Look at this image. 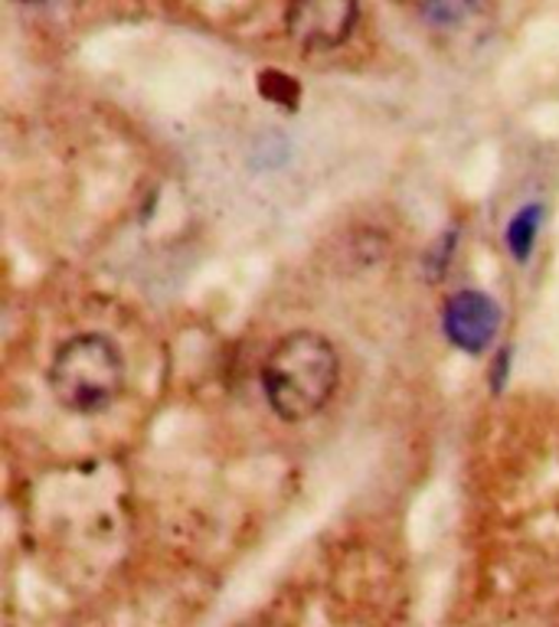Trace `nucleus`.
<instances>
[{
    "label": "nucleus",
    "instance_id": "nucleus-6",
    "mask_svg": "<svg viewBox=\"0 0 559 627\" xmlns=\"http://www.w3.org/2000/svg\"><path fill=\"white\" fill-rule=\"evenodd\" d=\"M259 96L269 99V102H276V105L294 109V105H298V96H301V86H298L291 76L279 72V69H266V72L259 76Z\"/></svg>",
    "mask_w": 559,
    "mask_h": 627
},
{
    "label": "nucleus",
    "instance_id": "nucleus-4",
    "mask_svg": "<svg viewBox=\"0 0 559 627\" xmlns=\"http://www.w3.org/2000/svg\"><path fill=\"white\" fill-rule=\"evenodd\" d=\"M501 327V311L484 291H458L445 301L441 331L461 354H484Z\"/></svg>",
    "mask_w": 559,
    "mask_h": 627
},
{
    "label": "nucleus",
    "instance_id": "nucleus-1",
    "mask_svg": "<svg viewBox=\"0 0 559 627\" xmlns=\"http://www.w3.org/2000/svg\"><path fill=\"white\" fill-rule=\"evenodd\" d=\"M340 360L327 337L294 331L281 337L262 363V389L281 422H308L334 399Z\"/></svg>",
    "mask_w": 559,
    "mask_h": 627
},
{
    "label": "nucleus",
    "instance_id": "nucleus-5",
    "mask_svg": "<svg viewBox=\"0 0 559 627\" xmlns=\"http://www.w3.org/2000/svg\"><path fill=\"white\" fill-rule=\"evenodd\" d=\"M540 223H544V206L540 203H530L524 210L514 213L511 226H507V249L517 261H527L534 243H537V233H540Z\"/></svg>",
    "mask_w": 559,
    "mask_h": 627
},
{
    "label": "nucleus",
    "instance_id": "nucleus-2",
    "mask_svg": "<svg viewBox=\"0 0 559 627\" xmlns=\"http://www.w3.org/2000/svg\"><path fill=\"white\" fill-rule=\"evenodd\" d=\"M46 379L53 399L66 412L96 415L122 399L128 370L115 340L102 334H79L56 350Z\"/></svg>",
    "mask_w": 559,
    "mask_h": 627
},
{
    "label": "nucleus",
    "instance_id": "nucleus-7",
    "mask_svg": "<svg viewBox=\"0 0 559 627\" xmlns=\"http://www.w3.org/2000/svg\"><path fill=\"white\" fill-rule=\"evenodd\" d=\"M474 0H425L422 3V16L432 26H458L465 16H471Z\"/></svg>",
    "mask_w": 559,
    "mask_h": 627
},
{
    "label": "nucleus",
    "instance_id": "nucleus-8",
    "mask_svg": "<svg viewBox=\"0 0 559 627\" xmlns=\"http://www.w3.org/2000/svg\"><path fill=\"white\" fill-rule=\"evenodd\" d=\"M20 3H33V0H20Z\"/></svg>",
    "mask_w": 559,
    "mask_h": 627
},
{
    "label": "nucleus",
    "instance_id": "nucleus-3",
    "mask_svg": "<svg viewBox=\"0 0 559 627\" xmlns=\"http://www.w3.org/2000/svg\"><path fill=\"white\" fill-rule=\"evenodd\" d=\"M357 16H360L357 0H291L284 26L301 49L327 53L350 40Z\"/></svg>",
    "mask_w": 559,
    "mask_h": 627
}]
</instances>
